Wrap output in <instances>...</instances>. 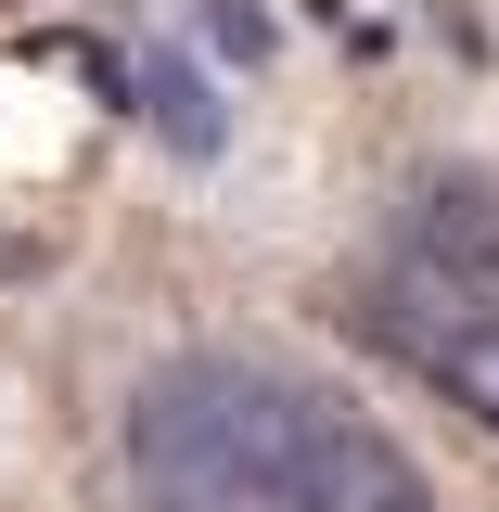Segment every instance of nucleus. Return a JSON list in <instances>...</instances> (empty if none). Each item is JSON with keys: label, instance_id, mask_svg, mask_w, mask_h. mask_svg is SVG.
<instances>
[{"label": "nucleus", "instance_id": "1", "mask_svg": "<svg viewBox=\"0 0 499 512\" xmlns=\"http://www.w3.org/2000/svg\"><path fill=\"white\" fill-rule=\"evenodd\" d=\"M128 474L154 512H436V487L333 384L218 346L128 397Z\"/></svg>", "mask_w": 499, "mask_h": 512}, {"label": "nucleus", "instance_id": "2", "mask_svg": "<svg viewBox=\"0 0 499 512\" xmlns=\"http://www.w3.org/2000/svg\"><path fill=\"white\" fill-rule=\"evenodd\" d=\"M372 333L499 436V180L448 167L397 205L372 256Z\"/></svg>", "mask_w": 499, "mask_h": 512}, {"label": "nucleus", "instance_id": "3", "mask_svg": "<svg viewBox=\"0 0 499 512\" xmlns=\"http://www.w3.org/2000/svg\"><path fill=\"white\" fill-rule=\"evenodd\" d=\"M141 116L167 128L180 154H218V128H231V116H218V90H205L180 52H141Z\"/></svg>", "mask_w": 499, "mask_h": 512}, {"label": "nucleus", "instance_id": "4", "mask_svg": "<svg viewBox=\"0 0 499 512\" xmlns=\"http://www.w3.org/2000/svg\"><path fill=\"white\" fill-rule=\"evenodd\" d=\"M205 39H218L231 64H256L269 52V13H256V0H205Z\"/></svg>", "mask_w": 499, "mask_h": 512}]
</instances>
